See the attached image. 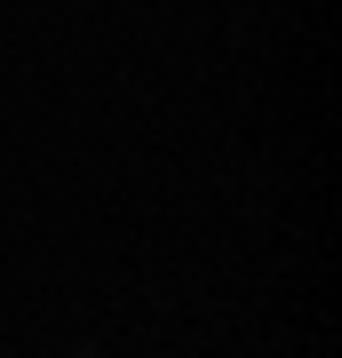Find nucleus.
Here are the masks:
<instances>
[{"label": "nucleus", "mask_w": 342, "mask_h": 358, "mask_svg": "<svg viewBox=\"0 0 342 358\" xmlns=\"http://www.w3.org/2000/svg\"><path fill=\"white\" fill-rule=\"evenodd\" d=\"M72 358H104V350H72Z\"/></svg>", "instance_id": "f257e3e1"}]
</instances>
